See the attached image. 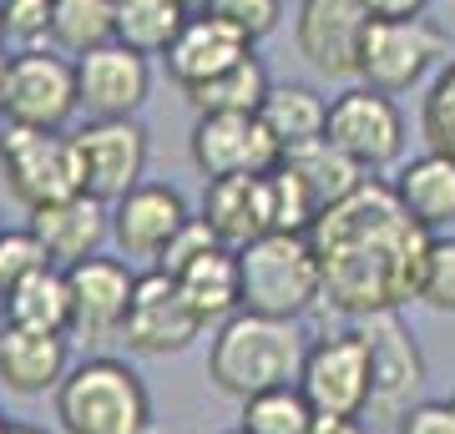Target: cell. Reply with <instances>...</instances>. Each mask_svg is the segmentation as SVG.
Returning a JSON list of instances; mask_svg holds the SVG:
<instances>
[{
  "label": "cell",
  "instance_id": "39",
  "mask_svg": "<svg viewBox=\"0 0 455 434\" xmlns=\"http://www.w3.org/2000/svg\"><path fill=\"white\" fill-rule=\"evenodd\" d=\"M309 434H370L364 419H349V414H314Z\"/></svg>",
  "mask_w": 455,
  "mask_h": 434
},
{
  "label": "cell",
  "instance_id": "33",
  "mask_svg": "<svg viewBox=\"0 0 455 434\" xmlns=\"http://www.w3.org/2000/svg\"><path fill=\"white\" fill-rule=\"evenodd\" d=\"M420 304L435 313H455V233H440L425 248L420 268Z\"/></svg>",
  "mask_w": 455,
  "mask_h": 434
},
{
  "label": "cell",
  "instance_id": "1",
  "mask_svg": "<svg viewBox=\"0 0 455 434\" xmlns=\"http://www.w3.org/2000/svg\"><path fill=\"white\" fill-rule=\"evenodd\" d=\"M309 242L324 278V304L344 319L400 313L420 298L430 233L400 208L390 182L370 178L339 208H329L309 227Z\"/></svg>",
  "mask_w": 455,
  "mask_h": 434
},
{
  "label": "cell",
  "instance_id": "44",
  "mask_svg": "<svg viewBox=\"0 0 455 434\" xmlns=\"http://www.w3.org/2000/svg\"><path fill=\"white\" fill-rule=\"evenodd\" d=\"M0 328H5V298H0Z\"/></svg>",
  "mask_w": 455,
  "mask_h": 434
},
{
  "label": "cell",
  "instance_id": "42",
  "mask_svg": "<svg viewBox=\"0 0 455 434\" xmlns=\"http://www.w3.org/2000/svg\"><path fill=\"white\" fill-rule=\"evenodd\" d=\"M182 5H188V11H203V5H208V0H182Z\"/></svg>",
  "mask_w": 455,
  "mask_h": 434
},
{
  "label": "cell",
  "instance_id": "31",
  "mask_svg": "<svg viewBox=\"0 0 455 434\" xmlns=\"http://www.w3.org/2000/svg\"><path fill=\"white\" fill-rule=\"evenodd\" d=\"M420 137L430 152L455 162V56L440 66L430 91L420 97Z\"/></svg>",
  "mask_w": 455,
  "mask_h": 434
},
{
  "label": "cell",
  "instance_id": "9",
  "mask_svg": "<svg viewBox=\"0 0 455 434\" xmlns=\"http://www.w3.org/2000/svg\"><path fill=\"white\" fill-rule=\"evenodd\" d=\"M329 142L339 146L349 162H359L370 178L390 172L405 157V116L395 97L374 91V86H349L329 101Z\"/></svg>",
  "mask_w": 455,
  "mask_h": 434
},
{
  "label": "cell",
  "instance_id": "6",
  "mask_svg": "<svg viewBox=\"0 0 455 434\" xmlns=\"http://www.w3.org/2000/svg\"><path fill=\"white\" fill-rule=\"evenodd\" d=\"M299 389L314 404V414H349L364 419L374 394V359H370V338L355 328L329 334L319 343H309L304 369H299Z\"/></svg>",
  "mask_w": 455,
  "mask_h": 434
},
{
  "label": "cell",
  "instance_id": "41",
  "mask_svg": "<svg viewBox=\"0 0 455 434\" xmlns=\"http://www.w3.org/2000/svg\"><path fill=\"white\" fill-rule=\"evenodd\" d=\"M11 434H46V430H36V424H11Z\"/></svg>",
  "mask_w": 455,
  "mask_h": 434
},
{
  "label": "cell",
  "instance_id": "34",
  "mask_svg": "<svg viewBox=\"0 0 455 434\" xmlns=\"http://www.w3.org/2000/svg\"><path fill=\"white\" fill-rule=\"evenodd\" d=\"M203 11H212L218 20H228L248 46H259L263 36L278 31V20H283V0H208Z\"/></svg>",
  "mask_w": 455,
  "mask_h": 434
},
{
  "label": "cell",
  "instance_id": "29",
  "mask_svg": "<svg viewBox=\"0 0 455 434\" xmlns=\"http://www.w3.org/2000/svg\"><path fill=\"white\" fill-rule=\"evenodd\" d=\"M116 41V0H56L51 20V46L66 51L71 61L97 46Z\"/></svg>",
  "mask_w": 455,
  "mask_h": 434
},
{
  "label": "cell",
  "instance_id": "36",
  "mask_svg": "<svg viewBox=\"0 0 455 434\" xmlns=\"http://www.w3.org/2000/svg\"><path fill=\"white\" fill-rule=\"evenodd\" d=\"M212 242H218V238H212V227L203 223V217H193V223H188V227H182V233H178V238L167 242V253L157 257V268H163V273H172V278H178L182 268L193 263V257H203V253H208Z\"/></svg>",
  "mask_w": 455,
  "mask_h": 434
},
{
  "label": "cell",
  "instance_id": "35",
  "mask_svg": "<svg viewBox=\"0 0 455 434\" xmlns=\"http://www.w3.org/2000/svg\"><path fill=\"white\" fill-rule=\"evenodd\" d=\"M5 11V41L20 51L51 46V20H56V0H0Z\"/></svg>",
  "mask_w": 455,
  "mask_h": 434
},
{
  "label": "cell",
  "instance_id": "26",
  "mask_svg": "<svg viewBox=\"0 0 455 434\" xmlns=\"http://www.w3.org/2000/svg\"><path fill=\"white\" fill-rule=\"evenodd\" d=\"M5 323L20 328H41V334H71V288H66V268H41L5 293Z\"/></svg>",
  "mask_w": 455,
  "mask_h": 434
},
{
  "label": "cell",
  "instance_id": "30",
  "mask_svg": "<svg viewBox=\"0 0 455 434\" xmlns=\"http://www.w3.org/2000/svg\"><path fill=\"white\" fill-rule=\"evenodd\" d=\"M314 424V404L304 399L299 384L268 389V394H253L243 399V434H309Z\"/></svg>",
  "mask_w": 455,
  "mask_h": 434
},
{
  "label": "cell",
  "instance_id": "10",
  "mask_svg": "<svg viewBox=\"0 0 455 434\" xmlns=\"http://www.w3.org/2000/svg\"><path fill=\"white\" fill-rule=\"evenodd\" d=\"M355 323L359 334L370 338V359H374V394H370L364 419L395 430L420 404L415 394L425 384V354L400 313H374V319H355Z\"/></svg>",
  "mask_w": 455,
  "mask_h": 434
},
{
  "label": "cell",
  "instance_id": "5",
  "mask_svg": "<svg viewBox=\"0 0 455 434\" xmlns=\"http://www.w3.org/2000/svg\"><path fill=\"white\" fill-rule=\"evenodd\" d=\"M0 172H5V187L16 193V202L26 212L86 193L82 152H76V137H66V131L5 122L0 127Z\"/></svg>",
  "mask_w": 455,
  "mask_h": 434
},
{
  "label": "cell",
  "instance_id": "17",
  "mask_svg": "<svg viewBox=\"0 0 455 434\" xmlns=\"http://www.w3.org/2000/svg\"><path fill=\"white\" fill-rule=\"evenodd\" d=\"M193 223L188 197L172 182H142L132 187L122 202H112V238L127 257H157L167 253V242Z\"/></svg>",
  "mask_w": 455,
  "mask_h": 434
},
{
  "label": "cell",
  "instance_id": "12",
  "mask_svg": "<svg viewBox=\"0 0 455 434\" xmlns=\"http://www.w3.org/2000/svg\"><path fill=\"white\" fill-rule=\"evenodd\" d=\"M193 162L203 178H263L283 162V146L259 112H208L193 127Z\"/></svg>",
  "mask_w": 455,
  "mask_h": 434
},
{
  "label": "cell",
  "instance_id": "43",
  "mask_svg": "<svg viewBox=\"0 0 455 434\" xmlns=\"http://www.w3.org/2000/svg\"><path fill=\"white\" fill-rule=\"evenodd\" d=\"M0 46H5V11H0Z\"/></svg>",
  "mask_w": 455,
  "mask_h": 434
},
{
  "label": "cell",
  "instance_id": "13",
  "mask_svg": "<svg viewBox=\"0 0 455 434\" xmlns=\"http://www.w3.org/2000/svg\"><path fill=\"white\" fill-rule=\"evenodd\" d=\"M370 20L374 16L364 0H299V16H293L299 56L329 81H355Z\"/></svg>",
  "mask_w": 455,
  "mask_h": 434
},
{
  "label": "cell",
  "instance_id": "25",
  "mask_svg": "<svg viewBox=\"0 0 455 434\" xmlns=\"http://www.w3.org/2000/svg\"><path fill=\"white\" fill-rule=\"evenodd\" d=\"M259 116H263V127L274 131V142L283 146V152L309 146V142H319V137L329 131V101L319 97L314 86H299V81L274 86V91L263 97Z\"/></svg>",
  "mask_w": 455,
  "mask_h": 434
},
{
  "label": "cell",
  "instance_id": "38",
  "mask_svg": "<svg viewBox=\"0 0 455 434\" xmlns=\"http://www.w3.org/2000/svg\"><path fill=\"white\" fill-rule=\"evenodd\" d=\"M364 5H370L374 20H415V16H425L430 0H364Z\"/></svg>",
  "mask_w": 455,
  "mask_h": 434
},
{
  "label": "cell",
  "instance_id": "4",
  "mask_svg": "<svg viewBox=\"0 0 455 434\" xmlns=\"http://www.w3.org/2000/svg\"><path fill=\"white\" fill-rule=\"evenodd\" d=\"M238 268L248 313L299 323L314 304H324V278L309 233H263L259 242L238 248Z\"/></svg>",
  "mask_w": 455,
  "mask_h": 434
},
{
  "label": "cell",
  "instance_id": "40",
  "mask_svg": "<svg viewBox=\"0 0 455 434\" xmlns=\"http://www.w3.org/2000/svg\"><path fill=\"white\" fill-rule=\"evenodd\" d=\"M5 86H11V56L0 51V116H5Z\"/></svg>",
  "mask_w": 455,
  "mask_h": 434
},
{
  "label": "cell",
  "instance_id": "3",
  "mask_svg": "<svg viewBox=\"0 0 455 434\" xmlns=\"http://www.w3.org/2000/svg\"><path fill=\"white\" fill-rule=\"evenodd\" d=\"M56 419L66 434H147L152 394L127 359L97 354L71 364L56 389Z\"/></svg>",
  "mask_w": 455,
  "mask_h": 434
},
{
  "label": "cell",
  "instance_id": "28",
  "mask_svg": "<svg viewBox=\"0 0 455 434\" xmlns=\"http://www.w3.org/2000/svg\"><path fill=\"white\" fill-rule=\"evenodd\" d=\"M268 91H274V81H268L263 61L259 56H243L238 66H228L223 76L203 81V86L182 91V97L193 101L197 116H208V112H259Z\"/></svg>",
  "mask_w": 455,
  "mask_h": 434
},
{
  "label": "cell",
  "instance_id": "46",
  "mask_svg": "<svg viewBox=\"0 0 455 434\" xmlns=\"http://www.w3.org/2000/svg\"><path fill=\"white\" fill-rule=\"evenodd\" d=\"M228 434H243V430H228Z\"/></svg>",
  "mask_w": 455,
  "mask_h": 434
},
{
  "label": "cell",
  "instance_id": "32",
  "mask_svg": "<svg viewBox=\"0 0 455 434\" xmlns=\"http://www.w3.org/2000/svg\"><path fill=\"white\" fill-rule=\"evenodd\" d=\"M41 268H51L41 238H36L31 227H5V233H0V298L16 293L20 283L31 273H41Z\"/></svg>",
  "mask_w": 455,
  "mask_h": 434
},
{
  "label": "cell",
  "instance_id": "7",
  "mask_svg": "<svg viewBox=\"0 0 455 434\" xmlns=\"http://www.w3.org/2000/svg\"><path fill=\"white\" fill-rule=\"evenodd\" d=\"M451 61V36L435 20H370L364 31V51H359V81L374 91H410L415 81H425L430 66Z\"/></svg>",
  "mask_w": 455,
  "mask_h": 434
},
{
  "label": "cell",
  "instance_id": "19",
  "mask_svg": "<svg viewBox=\"0 0 455 434\" xmlns=\"http://www.w3.org/2000/svg\"><path fill=\"white\" fill-rule=\"evenodd\" d=\"M31 233L41 238L46 257L56 268H76L86 257H97V248L112 233V208L97 202L92 193L61 197V202H46V208L31 212Z\"/></svg>",
  "mask_w": 455,
  "mask_h": 434
},
{
  "label": "cell",
  "instance_id": "24",
  "mask_svg": "<svg viewBox=\"0 0 455 434\" xmlns=\"http://www.w3.org/2000/svg\"><path fill=\"white\" fill-rule=\"evenodd\" d=\"M283 167H289L293 178H299V187L309 193V202H314V212H319V217H324L329 208H339L344 197L359 193V187L370 182V172H364L359 162L344 157L339 146L329 142V137L283 152ZM319 217H314V223H319Z\"/></svg>",
  "mask_w": 455,
  "mask_h": 434
},
{
  "label": "cell",
  "instance_id": "2",
  "mask_svg": "<svg viewBox=\"0 0 455 434\" xmlns=\"http://www.w3.org/2000/svg\"><path fill=\"white\" fill-rule=\"evenodd\" d=\"M309 343L289 319H263V313H233L218 323V334L208 343V379L228 399H253L268 389L299 384Z\"/></svg>",
  "mask_w": 455,
  "mask_h": 434
},
{
  "label": "cell",
  "instance_id": "22",
  "mask_svg": "<svg viewBox=\"0 0 455 434\" xmlns=\"http://www.w3.org/2000/svg\"><path fill=\"white\" fill-rule=\"evenodd\" d=\"M395 197H400V208L415 217V223L440 238V233H451L455 227V162L440 157L425 146L420 157L400 162V172L390 178Z\"/></svg>",
  "mask_w": 455,
  "mask_h": 434
},
{
  "label": "cell",
  "instance_id": "14",
  "mask_svg": "<svg viewBox=\"0 0 455 434\" xmlns=\"http://www.w3.org/2000/svg\"><path fill=\"white\" fill-rule=\"evenodd\" d=\"M76 137L82 152V182L97 202H122L132 187L147 178V131L137 116H116V122H86Z\"/></svg>",
  "mask_w": 455,
  "mask_h": 434
},
{
  "label": "cell",
  "instance_id": "18",
  "mask_svg": "<svg viewBox=\"0 0 455 434\" xmlns=\"http://www.w3.org/2000/svg\"><path fill=\"white\" fill-rule=\"evenodd\" d=\"M197 217L212 227V238L228 248H248L263 233H274V187L263 178H212L203 187Z\"/></svg>",
  "mask_w": 455,
  "mask_h": 434
},
{
  "label": "cell",
  "instance_id": "23",
  "mask_svg": "<svg viewBox=\"0 0 455 434\" xmlns=\"http://www.w3.org/2000/svg\"><path fill=\"white\" fill-rule=\"evenodd\" d=\"M178 283L203 323H228L233 313H243V268H238V248L228 242H212L203 257H193Z\"/></svg>",
  "mask_w": 455,
  "mask_h": 434
},
{
  "label": "cell",
  "instance_id": "15",
  "mask_svg": "<svg viewBox=\"0 0 455 434\" xmlns=\"http://www.w3.org/2000/svg\"><path fill=\"white\" fill-rule=\"evenodd\" d=\"M76 91H82V112L92 122L137 116L152 97V66H147L142 51L112 41V46L76 56Z\"/></svg>",
  "mask_w": 455,
  "mask_h": 434
},
{
  "label": "cell",
  "instance_id": "11",
  "mask_svg": "<svg viewBox=\"0 0 455 434\" xmlns=\"http://www.w3.org/2000/svg\"><path fill=\"white\" fill-rule=\"evenodd\" d=\"M208 323L197 319V308L188 304V293L172 273L152 268V273H137V293H132V313L122 323V343L142 359H167L182 354Z\"/></svg>",
  "mask_w": 455,
  "mask_h": 434
},
{
  "label": "cell",
  "instance_id": "47",
  "mask_svg": "<svg viewBox=\"0 0 455 434\" xmlns=\"http://www.w3.org/2000/svg\"><path fill=\"white\" fill-rule=\"evenodd\" d=\"M0 233H5V223H0Z\"/></svg>",
  "mask_w": 455,
  "mask_h": 434
},
{
  "label": "cell",
  "instance_id": "8",
  "mask_svg": "<svg viewBox=\"0 0 455 434\" xmlns=\"http://www.w3.org/2000/svg\"><path fill=\"white\" fill-rule=\"evenodd\" d=\"M82 112L76 91V61L56 46H36L11 56V86H5V122L41 131H66Z\"/></svg>",
  "mask_w": 455,
  "mask_h": 434
},
{
  "label": "cell",
  "instance_id": "27",
  "mask_svg": "<svg viewBox=\"0 0 455 434\" xmlns=\"http://www.w3.org/2000/svg\"><path fill=\"white\" fill-rule=\"evenodd\" d=\"M188 16L193 11L182 0H116V41L142 56H167Z\"/></svg>",
  "mask_w": 455,
  "mask_h": 434
},
{
  "label": "cell",
  "instance_id": "20",
  "mask_svg": "<svg viewBox=\"0 0 455 434\" xmlns=\"http://www.w3.org/2000/svg\"><path fill=\"white\" fill-rule=\"evenodd\" d=\"M66 374H71L66 334H41V328H20V323L0 328V384L11 394H20V399L56 394Z\"/></svg>",
  "mask_w": 455,
  "mask_h": 434
},
{
  "label": "cell",
  "instance_id": "45",
  "mask_svg": "<svg viewBox=\"0 0 455 434\" xmlns=\"http://www.w3.org/2000/svg\"><path fill=\"white\" fill-rule=\"evenodd\" d=\"M0 434H11V424H5V419H0Z\"/></svg>",
  "mask_w": 455,
  "mask_h": 434
},
{
  "label": "cell",
  "instance_id": "37",
  "mask_svg": "<svg viewBox=\"0 0 455 434\" xmlns=\"http://www.w3.org/2000/svg\"><path fill=\"white\" fill-rule=\"evenodd\" d=\"M395 434H455V399H420Z\"/></svg>",
  "mask_w": 455,
  "mask_h": 434
},
{
  "label": "cell",
  "instance_id": "21",
  "mask_svg": "<svg viewBox=\"0 0 455 434\" xmlns=\"http://www.w3.org/2000/svg\"><path fill=\"white\" fill-rule=\"evenodd\" d=\"M243 56H253V46L228 20H218L212 11H193L182 36L167 46V76L178 81L182 91H193L203 81L223 76L228 66H238Z\"/></svg>",
  "mask_w": 455,
  "mask_h": 434
},
{
  "label": "cell",
  "instance_id": "16",
  "mask_svg": "<svg viewBox=\"0 0 455 434\" xmlns=\"http://www.w3.org/2000/svg\"><path fill=\"white\" fill-rule=\"evenodd\" d=\"M66 288H71V338H86V343L122 338L132 293H137V273L127 263L101 253L86 257L76 268H66Z\"/></svg>",
  "mask_w": 455,
  "mask_h": 434
}]
</instances>
